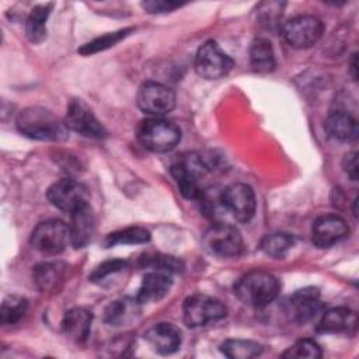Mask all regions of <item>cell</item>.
<instances>
[{
    "instance_id": "obj_17",
    "label": "cell",
    "mask_w": 359,
    "mask_h": 359,
    "mask_svg": "<svg viewBox=\"0 0 359 359\" xmlns=\"http://www.w3.org/2000/svg\"><path fill=\"white\" fill-rule=\"evenodd\" d=\"M69 226V236L70 243L74 248H83L86 247L95 230V217L90 208V205H84L70 213V223Z\"/></svg>"
},
{
    "instance_id": "obj_20",
    "label": "cell",
    "mask_w": 359,
    "mask_h": 359,
    "mask_svg": "<svg viewBox=\"0 0 359 359\" xmlns=\"http://www.w3.org/2000/svg\"><path fill=\"white\" fill-rule=\"evenodd\" d=\"M171 273L153 269L143 276L136 299L143 303H154L161 300L171 289Z\"/></svg>"
},
{
    "instance_id": "obj_25",
    "label": "cell",
    "mask_w": 359,
    "mask_h": 359,
    "mask_svg": "<svg viewBox=\"0 0 359 359\" xmlns=\"http://www.w3.org/2000/svg\"><path fill=\"white\" fill-rule=\"evenodd\" d=\"M50 8L52 4H41L31 10L25 24V34L31 42L39 43L46 38V21Z\"/></svg>"
},
{
    "instance_id": "obj_14",
    "label": "cell",
    "mask_w": 359,
    "mask_h": 359,
    "mask_svg": "<svg viewBox=\"0 0 359 359\" xmlns=\"http://www.w3.org/2000/svg\"><path fill=\"white\" fill-rule=\"evenodd\" d=\"M323 303L320 292L316 287H303L296 290L287 300V310L296 323L304 324L320 314Z\"/></svg>"
},
{
    "instance_id": "obj_30",
    "label": "cell",
    "mask_w": 359,
    "mask_h": 359,
    "mask_svg": "<svg viewBox=\"0 0 359 359\" xmlns=\"http://www.w3.org/2000/svg\"><path fill=\"white\" fill-rule=\"evenodd\" d=\"M130 31H132V28H125V29H119V31H115V32L105 34V35H102L100 38H95L94 41L83 45L79 52L81 55H93V53H97L100 50H105V49L114 46L115 43H118L121 39H123Z\"/></svg>"
},
{
    "instance_id": "obj_29",
    "label": "cell",
    "mask_w": 359,
    "mask_h": 359,
    "mask_svg": "<svg viewBox=\"0 0 359 359\" xmlns=\"http://www.w3.org/2000/svg\"><path fill=\"white\" fill-rule=\"evenodd\" d=\"M28 307V302L27 299L17 296V294H11L7 296L0 307V323L1 325H10V324H15L18 323Z\"/></svg>"
},
{
    "instance_id": "obj_18",
    "label": "cell",
    "mask_w": 359,
    "mask_h": 359,
    "mask_svg": "<svg viewBox=\"0 0 359 359\" xmlns=\"http://www.w3.org/2000/svg\"><path fill=\"white\" fill-rule=\"evenodd\" d=\"M358 327V314L348 307H334L323 313L317 331L324 334L353 332Z\"/></svg>"
},
{
    "instance_id": "obj_34",
    "label": "cell",
    "mask_w": 359,
    "mask_h": 359,
    "mask_svg": "<svg viewBox=\"0 0 359 359\" xmlns=\"http://www.w3.org/2000/svg\"><path fill=\"white\" fill-rule=\"evenodd\" d=\"M181 3H175V1H165V0H150V1H143L142 7L151 14L156 13H167V11H172L178 7H181Z\"/></svg>"
},
{
    "instance_id": "obj_5",
    "label": "cell",
    "mask_w": 359,
    "mask_h": 359,
    "mask_svg": "<svg viewBox=\"0 0 359 359\" xmlns=\"http://www.w3.org/2000/svg\"><path fill=\"white\" fill-rule=\"evenodd\" d=\"M182 313L184 323L191 328H198L224 318L227 316V307L216 297L196 293L185 299Z\"/></svg>"
},
{
    "instance_id": "obj_28",
    "label": "cell",
    "mask_w": 359,
    "mask_h": 359,
    "mask_svg": "<svg viewBox=\"0 0 359 359\" xmlns=\"http://www.w3.org/2000/svg\"><path fill=\"white\" fill-rule=\"evenodd\" d=\"M149 240H150V233L146 229L133 226V227H126L108 234L104 240V245L109 248L118 244H144Z\"/></svg>"
},
{
    "instance_id": "obj_4",
    "label": "cell",
    "mask_w": 359,
    "mask_h": 359,
    "mask_svg": "<svg viewBox=\"0 0 359 359\" xmlns=\"http://www.w3.org/2000/svg\"><path fill=\"white\" fill-rule=\"evenodd\" d=\"M136 133L139 142L154 153L170 151L181 140V130L175 123L154 116L142 121Z\"/></svg>"
},
{
    "instance_id": "obj_6",
    "label": "cell",
    "mask_w": 359,
    "mask_h": 359,
    "mask_svg": "<svg viewBox=\"0 0 359 359\" xmlns=\"http://www.w3.org/2000/svg\"><path fill=\"white\" fill-rule=\"evenodd\" d=\"M205 251L217 258H233L243 251V237L238 229L229 223H217L209 227L203 237Z\"/></svg>"
},
{
    "instance_id": "obj_13",
    "label": "cell",
    "mask_w": 359,
    "mask_h": 359,
    "mask_svg": "<svg viewBox=\"0 0 359 359\" xmlns=\"http://www.w3.org/2000/svg\"><path fill=\"white\" fill-rule=\"evenodd\" d=\"M65 123L67 129H72L86 137H104L107 135L105 128L97 119L91 108L83 100H72L67 105Z\"/></svg>"
},
{
    "instance_id": "obj_7",
    "label": "cell",
    "mask_w": 359,
    "mask_h": 359,
    "mask_svg": "<svg viewBox=\"0 0 359 359\" xmlns=\"http://www.w3.org/2000/svg\"><path fill=\"white\" fill-rule=\"evenodd\" d=\"M223 213H229L237 222L245 223L255 213L257 202L252 188L243 182H234L220 191Z\"/></svg>"
},
{
    "instance_id": "obj_2",
    "label": "cell",
    "mask_w": 359,
    "mask_h": 359,
    "mask_svg": "<svg viewBox=\"0 0 359 359\" xmlns=\"http://www.w3.org/2000/svg\"><path fill=\"white\" fill-rule=\"evenodd\" d=\"M279 289V280L272 273L262 269H254L237 280L234 285V294L243 304L262 309L276 299Z\"/></svg>"
},
{
    "instance_id": "obj_21",
    "label": "cell",
    "mask_w": 359,
    "mask_h": 359,
    "mask_svg": "<svg viewBox=\"0 0 359 359\" xmlns=\"http://www.w3.org/2000/svg\"><path fill=\"white\" fill-rule=\"evenodd\" d=\"M66 272L67 266L62 262H42L32 271L34 283L43 293L56 292L65 282Z\"/></svg>"
},
{
    "instance_id": "obj_10",
    "label": "cell",
    "mask_w": 359,
    "mask_h": 359,
    "mask_svg": "<svg viewBox=\"0 0 359 359\" xmlns=\"http://www.w3.org/2000/svg\"><path fill=\"white\" fill-rule=\"evenodd\" d=\"M324 24L314 15H297L283 25L286 42L297 49L313 46L323 35Z\"/></svg>"
},
{
    "instance_id": "obj_27",
    "label": "cell",
    "mask_w": 359,
    "mask_h": 359,
    "mask_svg": "<svg viewBox=\"0 0 359 359\" xmlns=\"http://www.w3.org/2000/svg\"><path fill=\"white\" fill-rule=\"evenodd\" d=\"M293 245L294 237L287 233H272L265 236L261 241L262 252L275 259L285 258Z\"/></svg>"
},
{
    "instance_id": "obj_24",
    "label": "cell",
    "mask_w": 359,
    "mask_h": 359,
    "mask_svg": "<svg viewBox=\"0 0 359 359\" xmlns=\"http://www.w3.org/2000/svg\"><path fill=\"white\" fill-rule=\"evenodd\" d=\"M250 62L255 72H272L276 65L272 43L265 38H255L250 46Z\"/></svg>"
},
{
    "instance_id": "obj_8",
    "label": "cell",
    "mask_w": 359,
    "mask_h": 359,
    "mask_svg": "<svg viewBox=\"0 0 359 359\" xmlns=\"http://www.w3.org/2000/svg\"><path fill=\"white\" fill-rule=\"evenodd\" d=\"M233 59L216 41H206L195 56V70L206 80H217L226 76L233 69Z\"/></svg>"
},
{
    "instance_id": "obj_23",
    "label": "cell",
    "mask_w": 359,
    "mask_h": 359,
    "mask_svg": "<svg viewBox=\"0 0 359 359\" xmlns=\"http://www.w3.org/2000/svg\"><path fill=\"white\" fill-rule=\"evenodd\" d=\"M327 133L339 142H352L358 136L356 119L345 111H334L325 121Z\"/></svg>"
},
{
    "instance_id": "obj_36",
    "label": "cell",
    "mask_w": 359,
    "mask_h": 359,
    "mask_svg": "<svg viewBox=\"0 0 359 359\" xmlns=\"http://www.w3.org/2000/svg\"><path fill=\"white\" fill-rule=\"evenodd\" d=\"M358 66V63H356V53H353L352 55V60H351V74H352V79L353 80H356V77H358V74H356V67Z\"/></svg>"
},
{
    "instance_id": "obj_32",
    "label": "cell",
    "mask_w": 359,
    "mask_h": 359,
    "mask_svg": "<svg viewBox=\"0 0 359 359\" xmlns=\"http://www.w3.org/2000/svg\"><path fill=\"white\" fill-rule=\"evenodd\" d=\"M142 264L151 269L164 271L168 273L180 272L182 269V262L180 259L170 255H161V254H151V255L147 254L144 258H142Z\"/></svg>"
},
{
    "instance_id": "obj_11",
    "label": "cell",
    "mask_w": 359,
    "mask_h": 359,
    "mask_svg": "<svg viewBox=\"0 0 359 359\" xmlns=\"http://www.w3.org/2000/svg\"><path fill=\"white\" fill-rule=\"evenodd\" d=\"M175 105V95L171 88L161 83L146 81L137 91V107L147 115L160 118L168 114Z\"/></svg>"
},
{
    "instance_id": "obj_33",
    "label": "cell",
    "mask_w": 359,
    "mask_h": 359,
    "mask_svg": "<svg viewBox=\"0 0 359 359\" xmlns=\"http://www.w3.org/2000/svg\"><path fill=\"white\" fill-rule=\"evenodd\" d=\"M128 266V262L123 259H109V261H104L102 264H100L88 276V279L91 282H101L105 278L115 275L118 272H121L122 269H125Z\"/></svg>"
},
{
    "instance_id": "obj_19",
    "label": "cell",
    "mask_w": 359,
    "mask_h": 359,
    "mask_svg": "<svg viewBox=\"0 0 359 359\" xmlns=\"http://www.w3.org/2000/svg\"><path fill=\"white\" fill-rule=\"evenodd\" d=\"M93 323V313L84 307H73L65 313L62 320V332L76 344L88 338Z\"/></svg>"
},
{
    "instance_id": "obj_12",
    "label": "cell",
    "mask_w": 359,
    "mask_h": 359,
    "mask_svg": "<svg viewBox=\"0 0 359 359\" xmlns=\"http://www.w3.org/2000/svg\"><path fill=\"white\" fill-rule=\"evenodd\" d=\"M46 196L53 206L70 213L88 203L87 187L72 178H63L52 184Z\"/></svg>"
},
{
    "instance_id": "obj_22",
    "label": "cell",
    "mask_w": 359,
    "mask_h": 359,
    "mask_svg": "<svg viewBox=\"0 0 359 359\" xmlns=\"http://www.w3.org/2000/svg\"><path fill=\"white\" fill-rule=\"evenodd\" d=\"M140 302L137 299L122 297L108 304L104 313V320L112 327L128 325L140 314Z\"/></svg>"
},
{
    "instance_id": "obj_15",
    "label": "cell",
    "mask_w": 359,
    "mask_h": 359,
    "mask_svg": "<svg viewBox=\"0 0 359 359\" xmlns=\"http://www.w3.org/2000/svg\"><path fill=\"white\" fill-rule=\"evenodd\" d=\"M346 222L337 215H323L311 229V240L320 248H327L341 241L348 234Z\"/></svg>"
},
{
    "instance_id": "obj_31",
    "label": "cell",
    "mask_w": 359,
    "mask_h": 359,
    "mask_svg": "<svg viewBox=\"0 0 359 359\" xmlns=\"http://www.w3.org/2000/svg\"><path fill=\"white\" fill-rule=\"evenodd\" d=\"M323 352L320 345L314 339H300L289 346L282 356L283 358H307V359H318L321 358Z\"/></svg>"
},
{
    "instance_id": "obj_16",
    "label": "cell",
    "mask_w": 359,
    "mask_h": 359,
    "mask_svg": "<svg viewBox=\"0 0 359 359\" xmlns=\"http://www.w3.org/2000/svg\"><path fill=\"white\" fill-rule=\"evenodd\" d=\"M144 339L154 352L170 355L181 346L182 334L180 328L171 323H158L144 332Z\"/></svg>"
},
{
    "instance_id": "obj_1",
    "label": "cell",
    "mask_w": 359,
    "mask_h": 359,
    "mask_svg": "<svg viewBox=\"0 0 359 359\" xmlns=\"http://www.w3.org/2000/svg\"><path fill=\"white\" fill-rule=\"evenodd\" d=\"M20 133L35 140L60 142L67 137V126L43 107H28L17 116Z\"/></svg>"
},
{
    "instance_id": "obj_35",
    "label": "cell",
    "mask_w": 359,
    "mask_h": 359,
    "mask_svg": "<svg viewBox=\"0 0 359 359\" xmlns=\"http://www.w3.org/2000/svg\"><path fill=\"white\" fill-rule=\"evenodd\" d=\"M358 167H359L358 165V153L356 151L346 153L342 160V168L352 181L358 180V172H359Z\"/></svg>"
},
{
    "instance_id": "obj_26",
    "label": "cell",
    "mask_w": 359,
    "mask_h": 359,
    "mask_svg": "<svg viewBox=\"0 0 359 359\" xmlns=\"http://www.w3.org/2000/svg\"><path fill=\"white\" fill-rule=\"evenodd\" d=\"M220 351L231 359H252L262 353V345L251 339H227L220 345Z\"/></svg>"
},
{
    "instance_id": "obj_9",
    "label": "cell",
    "mask_w": 359,
    "mask_h": 359,
    "mask_svg": "<svg viewBox=\"0 0 359 359\" xmlns=\"http://www.w3.org/2000/svg\"><path fill=\"white\" fill-rule=\"evenodd\" d=\"M70 241L69 226L59 219H48L36 224L31 233V244L43 254H59Z\"/></svg>"
},
{
    "instance_id": "obj_3",
    "label": "cell",
    "mask_w": 359,
    "mask_h": 359,
    "mask_svg": "<svg viewBox=\"0 0 359 359\" xmlns=\"http://www.w3.org/2000/svg\"><path fill=\"white\" fill-rule=\"evenodd\" d=\"M208 164L198 153H181L171 164V175L175 180L181 194L187 199L199 201L205 192L202 178L208 172Z\"/></svg>"
}]
</instances>
